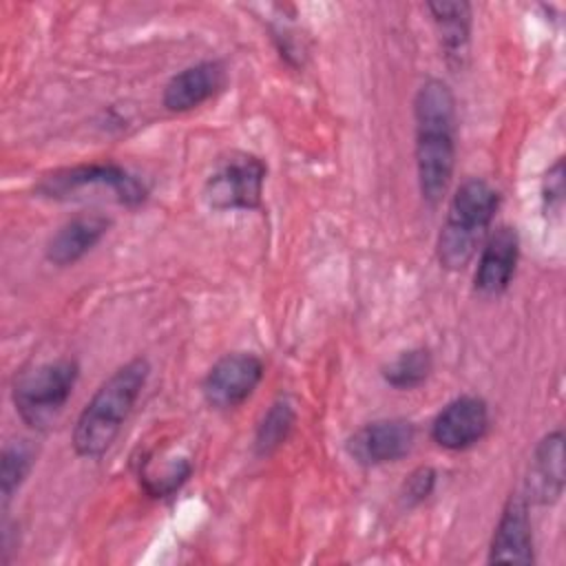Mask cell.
<instances>
[{"instance_id": "obj_16", "label": "cell", "mask_w": 566, "mask_h": 566, "mask_svg": "<svg viewBox=\"0 0 566 566\" xmlns=\"http://www.w3.org/2000/svg\"><path fill=\"white\" fill-rule=\"evenodd\" d=\"M296 424V409L287 398L274 400L261 420L256 422L254 438H252V451L256 458H270L276 453L290 438L292 429Z\"/></svg>"}, {"instance_id": "obj_6", "label": "cell", "mask_w": 566, "mask_h": 566, "mask_svg": "<svg viewBox=\"0 0 566 566\" xmlns=\"http://www.w3.org/2000/svg\"><path fill=\"white\" fill-rule=\"evenodd\" d=\"M268 166L252 153H230L203 184V199L212 210H256L263 199Z\"/></svg>"}, {"instance_id": "obj_4", "label": "cell", "mask_w": 566, "mask_h": 566, "mask_svg": "<svg viewBox=\"0 0 566 566\" xmlns=\"http://www.w3.org/2000/svg\"><path fill=\"white\" fill-rule=\"evenodd\" d=\"M77 378L80 365L75 358L66 356L22 371L11 385L15 413L35 431L51 427L71 400Z\"/></svg>"}, {"instance_id": "obj_19", "label": "cell", "mask_w": 566, "mask_h": 566, "mask_svg": "<svg viewBox=\"0 0 566 566\" xmlns=\"http://www.w3.org/2000/svg\"><path fill=\"white\" fill-rule=\"evenodd\" d=\"M192 475V464L188 458H177L168 464H164L161 471L157 473H148V471H142L139 473V482L144 486V491L150 495V497H170L175 495Z\"/></svg>"}, {"instance_id": "obj_8", "label": "cell", "mask_w": 566, "mask_h": 566, "mask_svg": "<svg viewBox=\"0 0 566 566\" xmlns=\"http://www.w3.org/2000/svg\"><path fill=\"white\" fill-rule=\"evenodd\" d=\"M416 427L405 418H380L356 429L347 442V455L360 467L398 462L413 449Z\"/></svg>"}, {"instance_id": "obj_15", "label": "cell", "mask_w": 566, "mask_h": 566, "mask_svg": "<svg viewBox=\"0 0 566 566\" xmlns=\"http://www.w3.org/2000/svg\"><path fill=\"white\" fill-rule=\"evenodd\" d=\"M424 7L433 20L447 64L462 69L471 42V4L462 0H436Z\"/></svg>"}, {"instance_id": "obj_7", "label": "cell", "mask_w": 566, "mask_h": 566, "mask_svg": "<svg viewBox=\"0 0 566 566\" xmlns=\"http://www.w3.org/2000/svg\"><path fill=\"white\" fill-rule=\"evenodd\" d=\"M265 365L252 352H230L221 356L203 376L201 394L208 407L217 411L237 409L261 385Z\"/></svg>"}, {"instance_id": "obj_10", "label": "cell", "mask_w": 566, "mask_h": 566, "mask_svg": "<svg viewBox=\"0 0 566 566\" xmlns=\"http://www.w3.org/2000/svg\"><path fill=\"white\" fill-rule=\"evenodd\" d=\"M489 564H533L535 546H533V526L528 517V500L520 493H513L493 531L489 544Z\"/></svg>"}, {"instance_id": "obj_21", "label": "cell", "mask_w": 566, "mask_h": 566, "mask_svg": "<svg viewBox=\"0 0 566 566\" xmlns=\"http://www.w3.org/2000/svg\"><path fill=\"white\" fill-rule=\"evenodd\" d=\"M564 203V159H557L542 179V206L548 212L559 214Z\"/></svg>"}, {"instance_id": "obj_11", "label": "cell", "mask_w": 566, "mask_h": 566, "mask_svg": "<svg viewBox=\"0 0 566 566\" xmlns=\"http://www.w3.org/2000/svg\"><path fill=\"white\" fill-rule=\"evenodd\" d=\"M520 259V237L511 226L491 230L480 248L473 287L484 296H500L509 290Z\"/></svg>"}, {"instance_id": "obj_12", "label": "cell", "mask_w": 566, "mask_h": 566, "mask_svg": "<svg viewBox=\"0 0 566 566\" xmlns=\"http://www.w3.org/2000/svg\"><path fill=\"white\" fill-rule=\"evenodd\" d=\"M228 71L219 60H203L175 73L161 93V104L170 113L192 111L226 88Z\"/></svg>"}, {"instance_id": "obj_3", "label": "cell", "mask_w": 566, "mask_h": 566, "mask_svg": "<svg viewBox=\"0 0 566 566\" xmlns=\"http://www.w3.org/2000/svg\"><path fill=\"white\" fill-rule=\"evenodd\" d=\"M502 195L482 177H467L447 206L436 252L444 270H464L480 252L500 208Z\"/></svg>"}, {"instance_id": "obj_1", "label": "cell", "mask_w": 566, "mask_h": 566, "mask_svg": "<svg viewBox=\"0 0 566 566\" xmlns=\"http://www.w3.org/2000/svg\"><path fill=\"white\" fill-rule=\"evenodd\" d=\"M416 177L422 199L438 206L455 168V95L440 77H427L413 97Z\"/></svg>"}, {"instance_id": "obj_20", "label": "cell", "mask_w": 566, "mask_h": 566, "mask_svg": "<svg viewBox=\"0 0 566 566\" xmlns=\"http://www.w3.org/2000/svg\"><path fill=\"white\" fill-rule=\"evenodd\" d=\"M438 482V473L433 467L422 464L416 467L402 482L400 491H398V500L402 509H416L420 506L424 500H429V495L433 493Z\"/></svg>"}, {"instance_id": "obj_14", "label": "cell", "mask_w": 566, "mask_h": 566, "mask_svg": "<svg viewBox=\"0 0 566 566\" xmlns=\"http://www.w3.org/2000/svg\"><path fill=\"white\" fill-rule=\"evenodd\" d=\"M564 433L548 431L533 451V462L526 480V500L553 504L564 493Z\"/></svg>"}, {"instance_id": "obj_18", "label": "cell", "mask_w": 566, "mask_h": 566, "mask_svg": "<svg viewBox=\"0 0 566 566\" xmlns=\"http://www.w3.org/2000/svg\"><path fill=\"white\" fill-rule=\"evenodd\" d=\"M433 369V358L427 347H411L407 352H400L394 360H389L380 376L382 380L400 391H409L427 382Z\"/></svg>"}, {"instance_id": "obj_13", "label": "cell", "mask_w": 566, "mask_h": 566, "mask_svg": "<svg viewBox=\"0 0 566 566\" xmlns=\"http://www.w3.org/2000/svg\"><path fill=\"white\" fill-rule=\"evenodd\" d=\"M108 228L111 219L106 214L80 212L53 232L44 248V256L57 268L73 265L102 241Z\"/></svg>"}, {"instance_id": "obj_17", "label": "cell", "mask_w": 566, "mask_h": 566, "mask_svg": "<svg viewBox=\"0 0 566 566\" xmlns=\"http://www.w3.org/2000/svg\"><path fill=\"white\" fill-rule=\"evenodd\" d=\"M35 462V449L27 438H13L4 442L0 455V493H2V511H7L13 495L24 484Z\"/></svg>"}, {"instance_id": "obj_9", "label": "cell", "mask_w": 566, "mask_h": 566, "mask_svg": "<svg viewBox=\"0 0 566 566\" xmlns=\"http://www.w3.org/2000/svg\"><path fill=\"white\" fill-rule=\"evenodd\" d=\"M491 424L489 405L475 394L449 400L431 420V440L447 451H464L478 444Z\"/></svg>"}, {"instance_id": "obj_5", "label": "cell", "mask_w": 566, "mask_h": 566, "mask_svg": "<svg viewBox=\"0 0 566 566\" xmlns=\"http://www.w3.org/2000/svg\"><path fill=\"white\" fill-rule=\"evenodd\" d=\"M99 190L108 192L117 203L126 208H137L146 201L148 188L146 184L115 161H93V164H77L69 168L53 170L44 175L35 184V192L46 199H75L80 192Z\"/></svg>"}, {"instance_id": "obj_2", "label": "cell", "mask_w": 566, "mask_h": 566, "mask_svg": "<svg viewBox=\"0 0 566 566\" xmlns=\"http://www.w3.org/2000/svg\"><path fill=\"white\" fill-rule=\"evenodd\" d=\"M150 376V363L144 356H135L119 365L88 398L80 411L71 444L80 458L97 460L117 440L124 422L128 420L135 402L139 400Z\"/></svg>"}]
</instances>
